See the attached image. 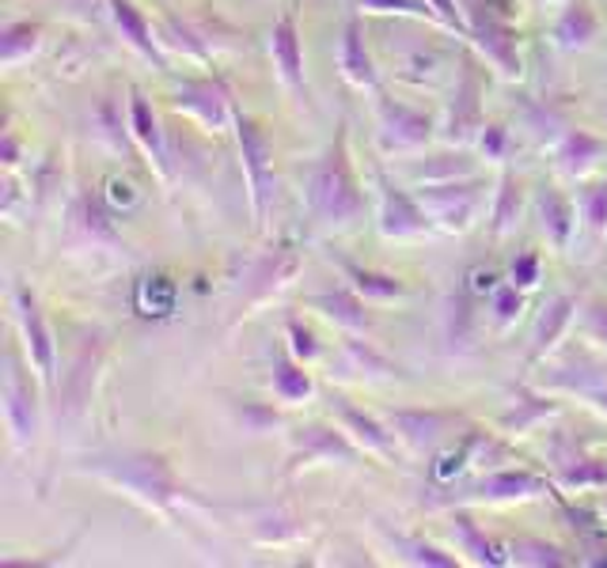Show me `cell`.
Instances as JSON below:
<instances>
[{"mask_svg": "<svg viewBox=\"0 0 607 568\" xmlns=\"http://www.w3.org/2000/svg\"><path fill=\"white\" fill-rule=\"evenodd\" d=\"M376 186H380V232L388 239H414V235H430L433 232V217L417 194L396 186V178L383 171V163H373Z\"/></svg>", "mask_w": 607, "mask_h": 568, "instance_id": "cell-5", "label": "cell"}, {"mask_svg": "<svg viewBox=\"0 0 607 568\" xmlns=\"http://www.w3.org/2000/svg\"><path fill=\"white\" fill-rule=\"evenodd\" d=\"M554 409H558V406H551V402H547V398H536V394H531V398L516 402L513 414H505V417H502V428H505V432H528L531 425L543 421V417H551Z\"/></svg>", "mask_w": 607, "mask_h": 568, "instance_id": "cell-34", "label": "cell"}, {"mask_svg": "<svg viewBox=\"0 0 607 568\" xmlns=\"http://www.w3.org/2000/svg\"><path fill=\"white\" fill-rule=\"evenodd\" d=\"M471 43L494 61L505 77H520V54H516V27L494 8H471Z\"/></svg>", "mask_w": 607, "mask_h": 568, "instance_id": "cell-10", "label": "cell"}, {"mask_svg": "<svg viewBox=\"0 0 607 568\" xmlns=\"http://www.w3.org/2000/svg\"><path fill=\"white\" fill-rule=\"evenodd\" d=\"M360 443L350 440L346 428H334V425H300L293 428V451H289V466L285 474H297L300 466H311V463H357L360 459Z\"/></svg>", "mask_w": 607, "mask_h": 568, "instance_id": "cell-6", "label": "cell"}, {"mask_svg": "<svg viewBox=\"0 0 607 568\" xmlns=\"http://www.w3.org/2000/svg\"><path fill=\"white\" fill-rule=\"evenodd\" d=\"M456 538H459V546L467 549V554H474V561H482V565H505L508 557H502V549L494 546V542L486 538V534L474 526L471 515H463V512H456Z\"/></svg>", "mask_w": 607, "mask_h": 568, "instance_id": "cell-30", "label": "cell"}, {"mask_svg": "<svg viewBox=\"0 0 607 568\" xmlns=\"http://www.w3.org/2000/svg\"><path fill=\"white\" fill-rule=\"evenodd\" d=\"M417 201L430 209L433 220H440L445 228H459L463 232L471 224V217L479 212V186L467 183H433L417 189Z\"/></svg>", "mask_w": 607, "mask_h": 568, "instance_id": "cell-12", "label": "cell"}, {"mask_svg": "<svg viewBox=\"0 0 607 568\" xmlns=\"http://www.w3.org/2000/svg\"><path fill=\"white\" fill-rule=\"evenodd\" d=\"M430 4H433V12H437V20L445 23V27H453L463 38H471V23L463 20V12H459L456 0H430Z\"/></svg>", "mask_w": 607, "mask_h": 568, "instance_id": "cell-43", "label": "cell"}, {"mask_svg": "<svg viewBox=\"0 0 607 568\" xmlns=\"http://www.w3.org/2000/svg\"><path fill=\"white\" fill-rule=\"evenodd\" d=\"M524 308V295L516 292V285H505V288H494V315L508 323V318H516Z\"/></svg>", "mask_w": 607, "mask_h": 568, "instance_id": "cell-42", "label": "cell"}, {"mask_svg": "<svg viewBox=\"0 0 607 568\" xmlns=\"http://www.w3.org/2000/svg\"><path fill=\"white\" fill-rule=\"evenodd\" d=\"M448 141L467 144L471 137L482 134V77L474 57H463V72L456 80V95H453V111H448V126H445Z\"/></svg>", "mask_w": 607, "mask_h": 568, "instance_id": "cell-11", "label": "cell"}, {"mask_svg": "<svg viewBox=\"0 0 607 568\" xmlns=\"http://www.w3.org/2000/svg\"><path fill=\"white\" fill-rule=\"evenodd\" d=\"M4 421L12 428V440L15 448H27L35 443L38 436V398H35V386H31V375L20 368V357L15 349L4 352Z\"/></svg>", "mask_w": 607, "mask_h": 568, "instance_id": "cell-7", "label": "cell"}, {"mask_svg": "<svg viewBox=\"0 0 607 568\" xmlns=\"http://www.w3.org/2000/svg\"><path fill=\"white\" fill-rule=\"evenodd\" d=\"M327 406H331V414L339 417V425L346 428V432L354 436V440H357L365 451H373V455H383V459L396 455V440H391L396 432H388V428H383V421H376L373 414L357 409L354 402L346 398V394H334V391H331Z\"/></svg>", "mask_w": 607, "mask_h": 568, "instance_id": "cell-13", "label": "cell"}, {"mask_svg": "<svg viewBox=\"0 0 607 568\" xmlns=\"http://www.w3.org/2000/svg\"><path fill=\"white\" fill-rule=\"evenodd\" d=\"M448 337L453 341H467L471 337V323H474V311H471V295L467 292H459L448 300Z\"/></svg>", "mask_w": 607, "mask_h": 568, "instance_id": "cell-37", "label": "cell"}, {"mask_svg": "<svg viewBox=\"0 0 607 568\" xmlns=\"http://www.w3.org/2000/svg\"><path fill=\"white\" fill-rule=\"evenodd\" d=\"M339 61H342V72L354 80L357 88H368V92H380V80H376V65H373V54H368V43H365V23L360 15L354 12L342 27V49H339Z\"/></svg>", "mask_w": 607, "mask_h": 568, "instance_id": "cell-18", "label": "cell"}, {"mask_svg": "<svg viewBox=\"0 0 607 568\" xmlns=\"http://www.w3.org/2000/svg\"><path fill=\"white\" fill-rule=\"evenodd\" d=\"M520 212H524V183L513 175V171H505L502 183H497L494 212H490V232H494V239L516 232V224H520Z\"/></svg>", "mask_w": 607, "mask_h": 568, "instance_id": "cell-28", "label": "cell"}, {"mask_svg": "<svg viewBox=\"0 0 607 568\" xmlns=\"http://www.w3.org/2000/svg\"><path fill=\"white\" fill-rule=\"evenodd\" d=\"M581 217L596 235L607 232V183H593L581 194Z\"/></svg>", "mask_w": 607, "mask_h": 568, "instance_id": "cell-35", "label": "cell"}, {"mask_svg": "<svg viewBox=\"0 0 607 568\" xmlns=\"http://www.w3.org/2000/svg\"><path fill=\"white\" fill-rule=\"evenodd\" d=\"M334 262H339L342 277L350 281V288H357L365 300H396V295H406V285L399 281L396 274H380V269H365L357 266V262L342 258V254H331Z\"/></svg>", "mask_w": 607, "mask_h": 568, "instance_id": "cell-26", "label": "cell"}, {"mask_svg": "<svg viewBox=\"0 0 607 568\" xmlns=\"http://www.w3.org/2000/svg\"><path fill=\"white\" fill-rule=\"evenodd\" d=\"M513 285L516 288H536L539 285V258L536 254H520L513 262Z\"/></svg>", "mask_w": 607, "mask_h": 568, "instance_id": "cell-44", "label": "cell"}, {"mask_svg": "<svg viewBox=\"0 0 607 568\" xmlns=\"http://www.w3.org/2000/svg\"><path fill=\"white\" fill-rule=\"evenodd\" d=\"M38 38H43V27L31 20H20V23H8L4 31H0V57H4V65H15L23 54H31V49L38 46Z\"/></svg>", "mask_w": 607, "mask_h": 568, "instance_id": "cell-31", "label": "cell"}, {"mask_svg": "<svg viewBox=\"0 0 607 568\" xmlns=\"http://www.w3.org/2000/svg\"><path fill=\"white\" fill-rule=\"evenodd\" d=\"M12 308H15V318H20L23 345H27L31 364H35L38 379L46 383V391H54L57 386V341H54V331H50V323H46L43 308H38V295L23 281H15L12 285Z\"/></svg>", "mask_w": 607, "mask_h": 568, "instance_id": "cell-4", "label": "cell"}, {"mask_svg": "<svg viewBox=\"0 0 607 568\" xmlns=\"http://www.w3.org/2000/svg\"><path fill=\"white\" fill-rule=\"evenodd\" d=\"M536 217L547 239H551L558 251H565L573 239V228H577V209H573V201L554 183H543L536 189Z\"/></svg>", "mask_w": 607, "mask_h": 568, "instance_id": "cell-17", "label": "cell"}, {"mask_svg": "<svg viewBox=\"0 0 607 568\" xmlns=\"http://www.w3.org/2000/svg\"><path fill=\"white\" fill-rule=\"evenodd\" d=\"M103 349H106L103 334H88L84 341H80L69 372L61 375V386H57L65 417H80L88 409V402H92V386H95V372H100V364H103Z\"/></svg>", "mask_w": 607, "mask_h": 568, "instance_id": "cell-9", "label": "cell"}, {"mask_svg": "<svg viewBox=\"0 0 607 568\" xmlns=\"http://www.w3.org/2000/svg\"><path fill=\"white\" fill-rule=\"evenodd\" d=\"M607 155V141L588 129H565L558 137V148H554V160L565 175H585L588 167H596Z\"/></svg>", "mask_w": 607, "mask_h": 568, "instance_id": "cell-20", "label": "cell"}, {"mask_svg": "<svg viewBox=\"0 0 607 568\" xmlns=\"http://www.w3.org/2000/svg\"><path fill=\"white\" fill-rule=\"evenodd\" d=\"M459 421L453 409H391L388 428L399 432V440H406L410 448H433L437 440H445L448 428Z\"/></svg>", "mask_w": 607, "mask_h": 568, "instance_id": "cell-14", "label": "cell"}, {"mask_svg": "<svg viewBox=\"0 0 607 568\" xmlns=\"http://www.w3.org/2000/svg\"><path fill=\"white\" fill-rule=\"evenodd\" d=\"M270 49H274V61H277V72L282 80L293 88V92L304 95V43H300V23H297V12L285 8L282 20L274 23L270 31Z\"/></svg>", "mask_w": 607, "mask_h": 568, "instance_id": "cell-16", "label": "cell"}, {"mask_svg": "<svg viewBox=\"0 0 607 568\" xmlns=\"http://www.w3.org/2000/svg\"><path fill=\"white\" fill-rule=\"evenodd\" d=\"M547 489V477L528 474V471H497L490 477H482L474 485V497L486 500H520V497H536V492Z\"/></svg>", "mask_w": 607, "mask_h": 568, "instance_id": "cell-27", "label": "cell"}, {"mask_svg": "<svg viewBox=\"0 0 607 568\" xmlns=\"http://www.w3.org/2000/svg\"><path fill=\"white\" fill-rule=\"evenodd\" d=\"M376 121H380V144L388 152H403V148H422L433 137V118L425 111L399 98L380 95L376 98Z\"/></svg>", "mask_w": 607, "mask_h": 568, "instance_id": "cell-8", "label": "cell"}, {"mask_svg": "<svg viewBox=\"0 0 607 568\" xmlns=\"http://www.w3.org/2000/svg\"><path fill=\"white\" fill-rule=\"evenodd\" d=\"M585 337L596 345H604L607 349V300L604 295H593V300L585 303Z\"/></svg>", "mask_w": 607, "mask_h": 568, "instance_id": "cell-39", "label": "cell"}, {"mask_svg": "<svg viewBox=\"0 0 607 568\" xmlns=\"http://www.w3.org/2000/svg\"><path fill=\"white\" fill-rule=\"evenodd\" d=\"M84 471H92L103 482L126 489L129 497H137L141 505H149L152 512L168 515L179 500H186L183 482L168 466V459L149 455V451H126V455H95L84 459Z\"/></svg>", "mask_w": 607, "mask_h": 568, "instance_id": "cell-2", "label": "cell"}, {"mask_svg": "<svg viewBox=\"0 0 607 568\" xmlns=\"http://www.w3.org/2000/svg\"><path fill=\"white\" fill-rule=\"evenodd\" d=\"M20 163V144H15V134L8 129L4 134V167H15Z\"/></svg>", "mask_w": 607, "mask_h": 568, "instance_id": "cell-45", "label": "cell"}, {"mask_svg": "<svg viewBox=\"0 0 607 568\" xmlns=\"http://www.w3.org/2000/svg\"><path fill=\"white\" fill-rule=\"evenodd\" d=\"M311 308L316 311H323L331 323H339V326H346V331H368L373 326V315H368V308H365V295L357 292V288H334V292H319V295H311Z\"/></svg>", "mask_w": 607, "mask_h": 568, "instance_id": "cell-24", "label": "cell"}, {"mask_svg": "<svg viewBox=\"0 0 607 568\" xmlns=\"http://www.w3.org/2000/svg\"><path fill=\"white\" fill-rule=\"evenodd\" d=\"M236 126V141H240V155H243V175H248L251 186V209H254V224H262L270 212V201H274V152H270V141L254 118H248L243 111L232 114Z\"/></svg>", "mask_w": 607, "mask_h": 568, "instance_id": "cell-3", "label": "cell"}, {"mask_svg": "<svg viewBox=\"0 0 607 568\" xmlns=\"http://www.w3.org/2000/svg\"><path fill=\"white\" fill-rule=\"evenodd\" d=\"M175 106L198 114L205 126H213V129H220L236 114L232 95H228V88L220 84V80H186V84H179Z\"/></svg>", "mask_w": 607, "mask_h": 568, "instance_id": "cell-15", "label": "cell"}, {"mask_svg": "<svg viewBox=\"0 0 607 568\" xmlns=\"http://www.w3.org/2000/svg\"><path fill=\"white\" fill-rule=\"evenodd\" d=\"M129 129H134V137L141 141L145 152L152 155L156 171H160L163 178H168V148H163V129H160V118H156L152 103L145 98L141 92H129Z\"/></svg>", "mask_w": 607, "mask_h": 568, "instance_id": "cell-22", "label": "cell"}, {"mask_svg": "<svg viewBox=\"0 0 607 568\" xmlns=\"http://www.w3.org/2000/svg\"><path fill=\"white\" fill-rule=\"evenodd\" d=\"M391 546L399 549V554L406 557V561L414 565H433V568H453L456 557L445 554V549H437L433 542H422V538H410V534H391Z\"/></svg>", "mask_w": 607, "mask_h": 568, "instance_id": "cell-32", "label": "cell"}, {"mask_svg": "<svg viewBox=\"0 0 607 568\" xmlns=\"http://www.w3.org/2000/svg\"><path fill=\"white\" fill-rule=\"evenodd\" d=\"M573 311H577V295H558V300L547 303V311L539 315V323H536V334H531V352H528V360H539L547 349H554L558 337L570 331Z\"/></svg>", "mask_w": 607, "mask_h": 568, "instance_id": "cell-25", "label": "cell"}, {"mask_svg": "<svg viewBox=\"0 0 607 568\" xmlns=\"http://www.w3.org/2000/svg\"><path fill=\"white\" fill-rule=\"evenodd\" d=\"M308 212L319 224L346 228L365 217V189L357 183L354 155H350V134L339 126L334 141L316 160L308 175Z\"/></svg>", "mask_w": 607, "mask_h": 568, "instance_id": "cell-1", "label": "cell"}, {"mask_svg": "<svg viewBox=\"0 0 607 568\" xmlns=\"http://www.w3.org/2000/svg\"><path fill=\"white\" fill-rule=\"evenodd\" d=\"M479 144H482V152H486V160L502 163L508 155V148H513V137H508L505 126H497V121H494V126H482Z\"/></svg>", "mask_w": 607, "mask_h": 568, "instance_id": "cell-40", "label": "cell"}, {"mask_svg": "<svg viewBox=\"0 0 607 568\" xmlns=\"http://www.w3.org/2000/svg\"><path fill=\"white\" fill-rule=\"evenodd\" d=\"M300 269V251L293 243H282L274 246V254H266V258L259 262V269H254V285L248 292V303H259L266 300L270 292H277L282 285H289L293 277H297Z\"/></svg>", "mask_w": 607, "mask_h": 568, "instance_id": "cell-21", "label": "cell"}, {"mask_svg": "<svg viewBox=\"0 0 607 568\" xmlns=\"http://www.w3.org/2000/svg\"><path fill=\"white\" fill-rule=\"evenodd\" d=\"M562 485L570 489H585V485H607V466L596 459H577V466L565 463L562 466Z\"/></svg>", "mask_w": 607, "mask_h": 568, "instance_id": "cell-36", "label": "cell"}, {"mask_svg": "<svg viewBox=\"0 0 607 568\" xmlns=\"http://www.w3.org/2000/svg\"><path fill=\"white\" fill-rule=\"evenodd\" d=\"M600 35V15L588 0H570L554 20V43L562 49H585Z\"/></svg>", "mask_w": 607, "mask_h": 568, "instance_id": "cell-23", "label": "cell"}, {"mask_svg": "<svg viewBox=\"0 0 607 568\" xmlns=\"http://www.w3.org/2000/svg\"><path fill=\"white\" fill-rule=\"evenodd\" d=\"M311 391H316V383H311V375L304 372V360H289V357L274 360V394L285 402V406L308 402Z\"/></svg>", "mask_w": 607, "mask_h": 568, "instance_id": "cell-29", "label": "cell"}, {"mask_svg": "<svg viewBox=\"0 0 607 568\" xmlns=\"http://www.w3.org/2000/svg\"><path fill=\"white\" fill-rule=\"evenodd\" d=\"M368 12H396V15H414V20H437L430 0H357Z\"/></svg>", "mask_w": 607, "mask_h": 568, "instance_id": "cell-38", "label": "cell"}, {"mask_svg": "<svg viewBox=\"0 0 607 568\" xmlns=\"http://www.w3.org/2000/svg\"><path fill=\"white\" fill-rule=\"evenodd\" d=\"M285 331H289V345H293V357L297 360H311L319 352V345H316V334L308 331V326L300 323V318H293L289 315V323H285Z\"/></svg>", "mask_w": 607, "mask_h": 568, "instance_id": "cell-41", "label": "cell"}, {"mask_svg": "<svg viewBox=\"0 0 607 568\" xmlns=\"http://www.w3.org/2000/svg\"><path fill=\"white\" fill-rule=\"evenodd\" d=\"M106 8H111V20H114V27L122 31V38H126V43L134 46L141 57H149V61H152L160 72H168V57H163L160 46H156L152 23L141 15V8H137L134 0H111Z\"/></svg>", "mask_w": 607, "mask_h": 568, "instance_id": "cell-19", "label": "cell"}, {"mask_svg": "<svg viewBox=\"0 0 607 568\" xmlns=\"http://www.w3.org/2000/svg\"><path fill=\"white\" fill-rule=\"evenodd\" d=\"M508 561L516 565H565L562 549L551 546V542H539V538H516L513 546H508Z\"/></svg>", "mask_w": 607, "mask_h": 568, "instance_id": "cell-33", "label": "cell"}]
</instances>
